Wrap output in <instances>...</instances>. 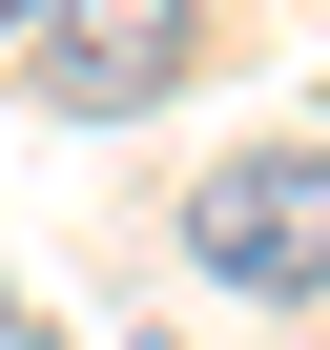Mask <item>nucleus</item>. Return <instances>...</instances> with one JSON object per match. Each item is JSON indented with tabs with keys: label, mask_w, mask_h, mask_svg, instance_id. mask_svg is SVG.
Instances as JSON below:
<instances>
[{
	"label": "nucleus",
	"mask_w": 330,
	"mask_h": 350,
	"mask_svg": "<svg viewBox=\"0 0 330 350\" xmlns=\"http://www.w3.org/2000/svg\"><path fill=\"white\" fill-rule=\"evenodd\" d=\"M186 62H207V0H42V21H21V83L62 124H144Z\"/></svg>",
	"instance_id": "2"
},
{
	"label": "nucleus",
	"mask_w": 330,
	"mask_h": 350,
	"mask_svg": "<svg viewBox=\"0 0 330 350\" xmlns=\"http://www.w3.org/2000/svg\"><path fill=\"white\" fill-rule=\"evenodd\" d=\"M21 21H42V0H0V42H21Z\"/></svg>",
	"instance_id": "3"
},
{
	"label": "nucleus",
	"mask_w": 330,
	"mask_h": 350,
	"mask_svg": "<svg viewBox=\"0 0 330 350\" xmlns=\"http://www.w3.org/2000/svg\"><path fill=\"white\" fill-rule=\"evenodd\" d=\"M186 268L309 309V288H330V144H227L207 186H186Z\"/></svg>",
	"instance_id": "1"
}]
</instances>
